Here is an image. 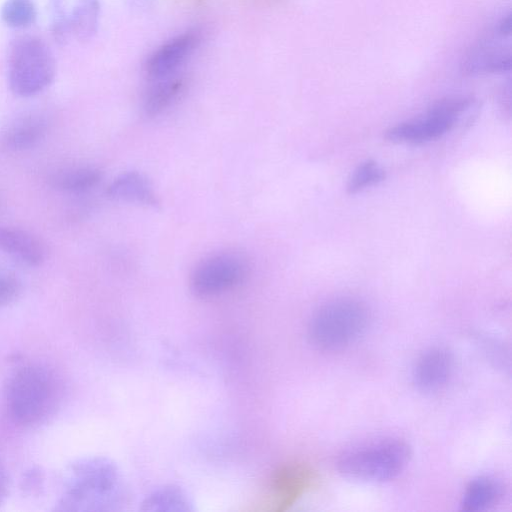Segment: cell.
<instances>
[{
  "label": "cell",
  "mask_w": 512,
  "mask_h": 512,
  "mask_svg": "<svg viewBox=\"0 0 512 512\" xmlns=\"http://www.w3.org/2000/svg\"><path fill=\"white\" fill-rule=\"evenodd\" d=\"M59 392L56 378L46 368L39 365L20 367L6 384L5 403L8 414L18 425H39L54 412Z\"/></svg>",
  "instance_id": "1"
},
{
  "label": "cell",
  "mask_w": 512,
  "mask_h": 512,
  "mask_svg": "<svg viewBox=\"0 0 512 512\" xmlns=\"http://www.w3.org/2000/svg\"><path fill=\"white\" fill-rule=\"evenodd\" d=\"M371 315L367 305L344 297L327 302L312 315L308 325L311 343L322 351H340L366 332Z\"/></svg>",
  "instance_id": "2"
},
{
  "label": "cell",
  "mask_w": 512,
  "mask_h": 512,
  "mask_svg": "<svg viewBox=\"0 0 512 512\" xmlns=\"http://www.w3.org/2000/svg\"><path fill=\"white\" fill-rule=\"evenodd\" d=\"M411 455L406 441L386 438L343 452L336 466L348 478L384 482L400 475L409 464Z\"/></svg>",
  "instance_id": "3"
},
{
  "label": "cell",
  "mask_w": 512,
  "mask_h": 512,
  "mask_svg": "<svg viewBox=\"0 0 512 512\" xmlns=\"http://www.w3.org/2000/svg\"><path fill=\"white\" fill-rule=\"evenodd\" d=\"M55 72L53 54L41 39L22 36L11 44L8 81L14 94L29 97L41 92L51 84Z\"/></svg>",
  "instance_id": "4"
},
{
  "label": "cell",
  "mask_w": 512,
  "mask_h": 512,
  "mask_svg": "<svg viewBox=\"0 0 512 512\" xmlns=\"http://www.w3.org/2000/svg\"><path fill=\"white\" fill-rule=\"evenodd\" d=\"M115 478L113 467L105 460L85 459L73 463L66 471L56 510L97 509L111 493Z\"/></svg>",
  "instance_id": "5"
},
{
  "label": "cell",
  "mask_w": 512,
  "mask_h": 512,
  "mask_svg": "<svg viewBox=\"0 0 512 512\" xmlns=\"http://www.w3.org/2000/svg\"><path fill=\"white\" fill-rule=\"evenodd\" d=\"M471 103V99L464 97L441 100L423 115L389 128L385 137L391 142L405 144L435 140L453 128Z\"/></svg>",
  "instance_id": "6"
},
{
  "label": "cell",
  "mask_w": 512,
  "mask_h": 512,
  "mask_svg": "<svg viewBox=\"0 0 512 512\" xmlns=\"http://www.w3.org/2000/svg\"><path fill=\"white\" fill-rule=\"evenodd\" d=\"M250 272V261L238 251L212 254L200 261L190 277V288L201 298L218 296L239 286Z\"/></svg>",
  "instance_id": "7"
},
{
  "label": "cell",
  "mask_w": 512,
  "mask_h": 512,
  "mask_svg": "<svg viewBox=\"0 0 512 512\" xmlns=\"http://www.w3.org/2000/svg\"><path fill=\"white\" fill-rule=\"evenodd\" d=\"M316 480L310 466L301 462H286L274 469L269 478V492L273 509H289Z\"/></svg>",
  "instance_id": "8"
},
{
  "label": "cell",
  "mask_w": 512,
  "mask_h": 512,
  "mask_svg": "<svg viewBox=\"0 0 512 512\" xmlns=\"http://www.w3.org/2000/svg\"><path fill=\"white\" fill-rule=\"evenodd\" d=\"M454 371L453 355L445 348L433 347L423 352L413 367V382L424 393L442 390Z\"/></svg>",
  "instance_id": "9"
},
{
  "label": "cell",
  "mask_w": 512,
  "mask_h": 512,
  "mask_svg": "<svg viewBox=\"0 0 512 512\" xmlns=\"http://www.w3.org/2000/svg\"><path fill=\"white\" fill-rule=\"evenodd\" d=\"M511 31V18L507 15L497 27L498 37L495 36L491 41H485L471 51L465 62V69L470 73H496L506 71L510 68V49L509 46L499 42L504 37H509Z\"/></svg>",
  "instance_id": "10"
},
{
  "label": "cell",
  "mask_w": 512,
  "mask_h": 512,
  "mask_svg": "<svg viewBox=\"0 0 512 512\" xmlns=\"http://www.w3.org/2000/svg\"><path fill=\"white\" fill-rule=\"evenodd\" d=\"M200 37L196 31H187L160 46L146 63L147 74L156 80L172 76L176 69L194 51Z\"/></svg>",
  "instance_id": "11"
},
{
  "label": "cell",
  "mask_w": 512,
  "mask_h": 512,
  "mask_svg": "<svg viewBox=\"0 0 512 512\" xmlns=\"http://www.w3.org/2000/svg\"><path fill=\"white\" fill-rule=\"evenodd\" d=\"M0 250L29 266L41 264L46 254L43 243L36 236L5 226H0Z\"/></svg>",
  "instance_id": "12"
},
{
  "label": "cell",
  "mask_w": 512,
  "mask_h": 512,
  "mask_svg": "<svg viewBox=\"0 0 512 512\" xmlns=\"http://www.w3.org/2000/svg\"><path fill=\"white\" fill-rule=\"evenodd\" d=\"M107 194L118 200L156 207L157 195L148 179L137 171H128L117 176L108 186Z\"/></svg>",
  "instance_id": "13"
},
{
  "label": "cell",
  "mask_w": 512,
  "mask_h": 512,
  "mask_svg": "<svg viewBox=\"0 0 512 512\" xmlns=\"http://www.w3.org/2000/svg\"><path fill=\"white\" fill-rule=\"evenodd\" d=\"M503 496L502 484L493 477L479 476L471 480L462 496L461 508L481 511L494 506Z\"/></svg>",
  "instance_id": "14"
},
{
  "label": "cell",
  "mask_w": 512,
  "mask_h": 512,
  "mask_svg": "<svg viewBox=\"0 0 512 512\" xmlns=\"http://www.w3.org/2000/svg\"><path fill=\"white\" fill-rule=\"evenodd\" d=\"M47 123L40 115H27L18 120L8 129L5 135L7 145L15 150L33 147L45 136Z\"/></svg>",
  "instance_id": "15"
},
{
  "label": "cell",
  "mask_w": 512,
  "mask_h": 512,
  "mask_svg": "<svg viewBox=\"0 0 512 512\" xmlns=\"http://www.w3.org/2000/svg\"><path fill=\"white\" fill-rule=\"evenodd\" d=\"M185 80L169 76L158 79L145 94L143 108L147 115L155 116L168 108L182 93Z\"/></svg>",
  "instance_id": "16"
},
{
  "label": "cell",
  "mask_w": 512,
  "mask_h": 512,
  "mask_svg": "<svg viewBox=\"0 0 512 512\" xmlns=\"http://www.w3.org/2000/svg\"><path fill=\"white\" fill-rule=\"evenodd\" d=\"M101 180V172L91 166H74L56 172L52 185L63 191L82 192L96 186Z\"/></svg>",
  "instance_id": "17"
},
{
  "label": "cell",
  "mask_w": 512,
  "mask_h": 512,
  "mask_svg": "<svg viewBox=\"0 0 512 512\" xmlns=\"http://www.w3.org/2000/svg\"><path fill=\"white\" fill-rule=\"evenodd\" d=\"M98 13V0H77L68 19L69 31L79 40L88 39L95 32Z\"/></svg>",
  "instance_id": "18"
},
{
  "label": "cell",
  "mask_w": 512,
  "mask_h": 512,
  "mask_svg": "<svg viewBox=\"0 0 512 512\" xmlns=\"http://www.w3.org/2000/svg\"><path fill=\"white\" fill-rule=\"evenodd\" d=\"M3 22L12 28L30 26L36 18V8L31 0H7L1 9Z\"/></svg>",
  "instance_id": "19"
},
{
  "label": "cell",
  "mask_w": 512,
  "mask_h": 512,
  "mask_svg": "<svg viewBox=\"0 0 512 512\" xmlns=\"http://www.w3.org/2000/svg\"><path fill=\"white\" fill-rule=\"evenodd\" d=\"M385 178V171L373 160L361 163L351 174L347 182L349 194L358 193L376 185Z\"/></svg>",
  "instance_id": "20"
},
{
  "label": "cell",
  "mask_w": 512,
  "mask_h": 512,
  "mask_svg": "<svg viewBox=\"0 0 512 512\" xmlns=\"http://www.w3.org/2000/svg\"><path fill=\"white\" fill-rule=\"evenodd\" d=\"M20 293V283L12 273L0 269V308L13 302Z\"/></svg>",
  "instance_id": "21"
},
{
  "label": "cell",
  "mask_w": 512,
  "mask_h": 512,
  "mask_svg": "<svg viewBox=\"0 0 512 512\" xmlns=\"http://www.w3.org/2000/svg\"><path fill=\"white\" fill-rule=\"evenodd\" d=\"M41 482V473H39L38 470L32 469L26 474L23 480V489L27 492L34 493L35 490L39 489Z\"/></svg>",
  "instance_id": "22"
},
{
  "label": "cell",
  "mask_w": 512,
  "mask_h": 512,
  "mask_svg": "<svg viewBox=\"0 0 512 512\" xmlns=\"http://www.w3.org/2000/svg\"><path fill=\"white\" fill-rule=\"evenodd\" d=\"M9 481L5 471L0 466V505L8 495Z\"/></svg>",
  "instance_id": "23"
},
{
  "label": "cell",
  "mask_w": 512,
  "mask_h": 512,
  "mask_svg": "<svg viewBox=\"0 0 512 512\" xmlns=\"http://www.w3.org/2000/svg\"><path fill=\"white\" fill-rule=\"evenodd\" d=\"M192 1H202V0H192Z\"/></svg>",
  "instance_id": "24"
}]
</instances>
